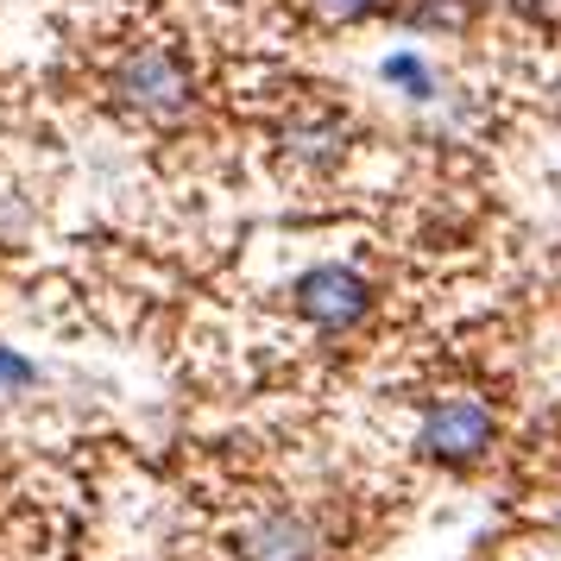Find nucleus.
<instances>
[{
	"instance_id": "1",
	"label": "nucleus",
	"mask_w": 561,
	"mask_h": 561,
	"mask_svg": "<svg viewBox=\"0 0 561 561\" xmlns=\"http://www.w3.org/2000/svg\"><path fill=\"white\" fill-rule=\"evenodd\" d=\"M107 89L139 121H178V114H190V70H183V57L171 45H139V51H127L114 64Z\"/></svg>"
},
{
	"instance_id": "2",
	"label": "nucleus",
	"mask_w": 561,
	"mask_h": 561,
	"mask_svg": "<svg viewBox=\"0 0 561 561\" xmlns=\"http://www.w3.org/2000/svg\"><path fill=\"white\" fill-rule=\"evenodd\" d=\"M290 297H297V316H304V322L341 334V329H354V322H366L373 284L359 278L354 265H309Z\"/></svg>"
},
{
	"instance_id": "3",
	"label": "nucleus",
	"mask_w": 561,
	"mask_h": 561,
	"mask_svg": "<svg viewBox=\"0 0 561 561\" xmlns=\"http://www.w3.org/2000/svg\"><path fill=\"white\" fill-rule=\"evenodd\" d=\"M416 448L430 460H448V467H467L492 448V410L480 398H442V404L423 416L416 430Z\"/></svg>"
},
{
	"instance_id": "4",
	"label": "nucleus",
	"mask_w": 561,
	"mask_h": 561,
	"mask_svg": "<svg viewBox=\"0 0 561 561\" xmlns=\"http://www.w3.org/2000/svg\"><path fill=\"white\" fill-rule=\"evenodd\" d=\"M322 556V530L304 511H272L240 536V561H316Z\"/></svg>"
},
{
	"instance_id": "5",
	"label": "nucleus",
	"mask_w": 561,
	"mask_h": 561,
	"mask_svg": "<svg viewBox=\"0 0 561 561\" xmlns=\"http://www.w3.org/2000/svg\"><path fill=\"white\" fill-rule=\"evenodd\" d=\"M284 152L309 164V171H334L341 152H347V127L334 121V114H316V121H297V127L284 133Z\"/></svg>"
},
{
	"instance_id": "6",
	"label": "nucleus",
	"mask_w": 561,
	"mask_h": 561,
	"mask_svg": "<svg viewBox=\"0 0 561 561\" xmlns=\"http://www.w3.org/2000/svg\"><path fill=\"white\" fill-rule=\"evenodd\" d=\"M385 82L398 89V95H410V102H430L435 95V77H430V64L416 51H398V57H385Z\"/></svg>"
},
{
	"instance_id": "7",
	"label": "nucleus",
	"mask_w": 561,
	"mask_h": 561,
	"mask_svg": "<svg viewBox=\"0 0 561 561\" xmlns=\"http://www.w3.org/2000/svg\"><path fill=\"white\" fill-rule=\"evenodd\" d=\"M398 0H309V13L322 26H366V20H385Z\"/></svg>"
},
{
	"instance_id": "8",
	"label": "nucleus",
	"mask_w": 561,
	"mask_h": 561,
	"mask_svg": "<svg viewBox=\"0 0 561 561\" xmlns=\"http://www.w3.org/2000/svg\"><path fill=\"white\" fill-rule=\"evenodd\" d=\"M460 20H467V0H416L410 7V26H423V32H455Z\"/></svg>"
},
{
	"instance_id": "9",
	"label": "nucleus",
	"mask_w": 561,
	"mask_h": 561,
	"mask_svg": "<svg viewBox=\"0 0 561 561\" xmlns=\"http://www.w3.org/2000/svg\"><path fill=\"white\" fill-rule=\"evenodd\" d=\"M38 385V366L26 354H13V347H0V398H20Z\"/></svg>"
},
{
	"instance_id": "10",
	"label": "nucleus",
	"mask_w": 561,
	"mask_h": 561,
	"mask_svg": "<svg viewBox=\"0 0 561 561\" xmlns=\"http://www.w3.org/2000/svg\"><path fill=\"white\" fill-rule=\"evenodd\" d=\"M505 7H511V13H524V20H549L561 0H505Z\"/></svg>"
}]
</instances>
